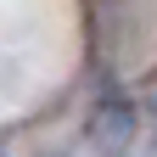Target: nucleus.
Returning a JSON list of instances; mask_svg holds the SVG:
<instances>
[{
	"label": "nucleus",
	"mask_w": 157,
	"mask_h": 157,
	"mask_svg": "<svg viewBox=\"0 0 157 157\" xmlns=\"http://www.w3.org/2000/svg\"><path fill=\"white\" fill-rule=\"evenodd\" d=\"M151 107H157V84H151Z\"/></svg>",
	"instance_id": "f257e3e1"
}]
</instances>
